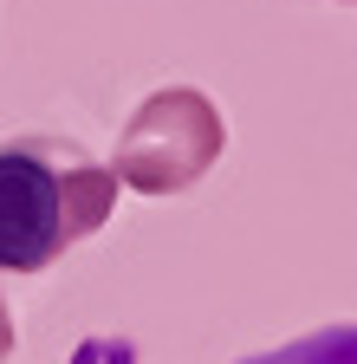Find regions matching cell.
I'll use <instances>...</instances> for the list:
<instances>
[{
  "label": "cell",
  "mask_w": 357,
  "mask_h": 364,
  "mask_svg": "<svg viewBox=\"0 0 357 364\" xmlns=\"http://www.w3.org/2000/svg\"><path fill=\"white\" fill-rule=\"evenodd\" d=\"M221 150H228L221 105L195 85H163L117 130L111 176L117 189H137V196H189L221 163Z\"/></svg>",
  "instance_id": "obj_2"
},
{
  "label": "cell",
  "mask_w": 357,
  "mask_h": 364,
  "mask_svg": "<svg viewBox=\"0 0 357 364\" xmlns=\"http://www.w3.org/2000/svg\"><path fill=\"white\" fill-rule=\"evenodd\" d=\"M344 7H357V0H344Z\"/></svg>",
  "instance_id": "obj_5"
},
{
  "label": "cell",
  "mask_w": 357,
  "mask_h": 364,
  "mask_svg": "<svg viewBox=\"0 0 357 364\" xmlns=\"http://www.w3.org/2000/svg\"><path fill=\"white\" fill-rule=\"evenodd\" d=\"M117 208V176L78 136L0 144V273H46Z\"/></svg>",
  "instance_id": "obj_1"
},
{
  "label": "cell",
  "mask_w": 357,
  "mask_h": 364,
  "mask_svg": "<svg viewBox=\"0 0 357 364\" xmlns=\"http://www.w3.org/2000/svg\"><path fill=\"white\" fill-rule=\"evenodd\" d=\"M241 364H357V318H351V326H319V332L286 338L273 351H253Z\"/></svg>",
  "instance_id": "obj_3"
},
{
  "label": "cell",
  "mask_w": 357,
  "mask_h": 364,
  "mask_svg": "<svg viewBox=\"0 0 357 364\" xmlns=\"http://www.w3.org/2000/svg\"><path fill=\"white\" fill-rule=\"evenodd\" d=\"M13 358V312H7V293H0V364Z\"/></svg>",
  "instance_id": "obj_4"
}]
</instances>
